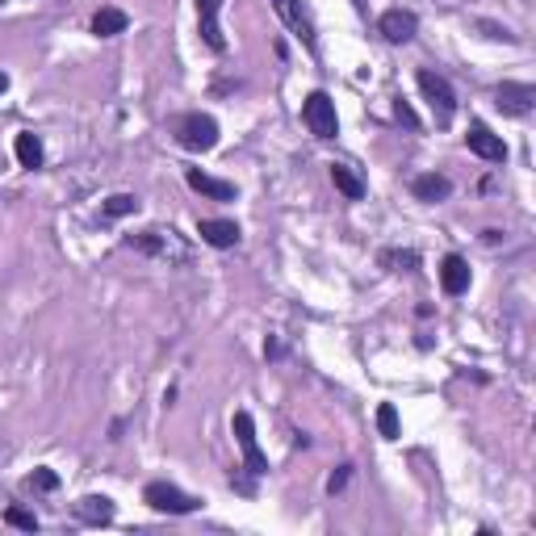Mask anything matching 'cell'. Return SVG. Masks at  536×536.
Wrapping results in <instances>:
<instances>
[{
	"label": "cell",
	"mask_w": 536,
	"mask_h": 536,
	"mask_svg": "<svg viewBox=\"0 0 536 536\" xmlns=\"http://www.w3.org/2000/svg\"><path fill=\"white\" fill-rule=\"evenodd\" d=\"M13 155H17V164L21 168H42V138L34 135V130H21V135L13 138Z\"/></svg>",
	"instance_id": "obj_17"
},
{
	"label": "cell",
	"mask_w": 536,
	"mask_h": 536,
	"mask_svg": "<svg viewBox=\"0 0 536 536\" xmlns=\"http://www.w3.org/2000/svg\"><path fill=\"white\" fill-rule=\"evenodd\" d=\"M29 486H34V491H59V474L55 469H34V474H29Z\"/></svg>",
	"instance_id": "obj_24"
},
{
	"label": "cell",
	"mask_w": 536,
	"mask_h": 536,
	"mask_svg": "<svg viewBox=\"0 0 536 536\" xmlns=\"http://www.w3.org/2000/svg\"><path fill=\"white\" fill-rule=\"evenodd\" d=\"M193 4H197V34H202V42H206L214 55H222V51H227V34H222V26H219V13L227 0H193Z\"/></svg>",
	"instance_id": "obj_7"
},
{
	"label": "cell",
	"mask_w": 536,
	"mask_h": 536,
	"mask_svg": "<svg viewBox=\"0 0 536 536\" xmlns=\"http://www.w3.org/2000/svg\"><path fill=\"white\" fill-rule=\"evenodd\" d=\"M4 524H13V528H21V532H38V515L26 507H9L4 511Z\"/></svg>",
	"instance_id": "obj_23"
},
{
	"label": "cell",
	"mask_w": 536,
	"mask_h": 536,
	"mask_svg": "<svg viewBox=\"0 0 536 536\" xmlns=\"http://www.w3.org/2000/svg\"><path fill=\"white\" fill-rule=\"evenodd\" d=\"M377 432H382V441H399V436H402V424H399L394 402H382V407H377Z\"/></svg>",
	"instance_id": "obj_21"
},
{
	"label": "cell",
	"mask_w": 536,
	"mask_h": 536,
	"mask_svg": "<svg viewBox=\"0 0 536 536\" xmlns=\"http://www.w3.org/2000/svg\"><path fill=\"white\" fill-rule=\"evenodd\" d=\"M135 252H147V256H160V260H177L185 264L189 260V248L177 239V231H143V235H130L126 239Z\"/></svg>",
	"instance_id": "obj_6"
},
{
	"label": "cell",
	"mask_w": 536,
	"mask_h": 536,
	"mask_svg": "<svg viewBox=\"0 0 536 536\" xmlns=\"http://www.w3.org/2000/svg\"><path fill=\"white\" fill-rule=\"evenodd\" d=\"M441 285H444V293H466L469 289V260L466 256H444L441 260Z\"/></svg>",
	"instance_id": "obj_14"
},
{
	"label": "cell",
	"mask_w": 536,
	"mask_h": 536,
	"mask_svg": "<svg viewBox=\"0 0 536 536\" xmlns=\"http://www.w3.org/2000/svg\"><path fill=\"white\" fill-rule=\"evenodd\" d=\"M348 478H352V466H340V469H335V474L327 478V495H340V491L348 486Z\"/></svg>",
	"instance_id": "obj_26"
},
{
	"label": "cell",
	"mask_w": 536,
	"mask_h": 536,
	"mask_svg": "<svg viewBox=\"0 0 536 536\" xmlns=\"http://www.w3.org/2000/svg\"><path fill=\"white\" fill-rule=\"evenodd\" d=\"M466 143H469V152L482 155V160H491V164H503V160H507V143H503L486 122H469Z\"/></svg>",
	"instance_id": "obj_9"
},
{
	"label": "cell",
	"mask_w": 536,
	"mask_h": 536,
	"mask_svg": "<svg viewBox=\"0 0 536 536\" xmlns=\"http://www.w3.org/2000/svg\"><path fill=\"white\" fill-rule=\"evenodd\" d=\"M4 88H9V76H4V71H0V93H4Z\"/></svg>",
	"instance_id": "obj_27"
},
{
	"label": "cell",
	"mask_w": 536,
	"mask_h": 536,
	"mask_svg": "<svg viewBox=\"0 0 536 536\" xmlns=\"http://www.w3.org/2000/svg\"><path fill=\"white\" fill-rule=\"evenodd\" d=\"M126 26H130V17H126L122 9H113V4L96 9V17H93V34H96V38H113V34H126Z\"/></svg>",
	"instance_id": "obj_18"
},
{
	"label": "cell",
	"mask_w": 536,
	"mask_h": 536,
	"mask_svg": "<svg viewBox=\"0 0 536 536\" xmlns=\"http://www.w3.org/2000/svg\"><path fill=\"white\" fill-rule=\"evenodd\" d=\"M172 135H177V143L185 152H214L219 147V122L202 110L180 113L177 122H172Z\"/></svg>",
	"instance_id": "obj_1"
},
{
	"label": "cell",
	"mask_w": 536,
	"mask_h": 536,
	"mask_svg": "<svg viewBox=\"0 0 536 536\" xmlns=\"http://www.w3.org/2000/svg\"><path fill=\"white\" fill-rule=\"evenodd\" d=\"M394 118H399L407 130H419V118H415V110L407 105V101H402V96H394Z\"/></svg>",
	"instance_id": "obj_25"
},
{
	"label": "cell",
	"mask_w": 536,
	"mask_h": 536,
	"mask_svg": "<svg viewBox=\"0 0 536 536\" xmlns=\"http://www.w3.org/2000/svg\"><path fill=\"white\" fill-rule=\"evenodd\" d=\"M411 193L419 202H444V197L453 193V180L444 177V172H424V177L411 180Z\"/></svg>",
	"instance_id": "obj_15"
},
{
	"label": "cell",
	"mask_w": 536,
	"mask_h": 536,
	"mask_svg": "<svg viewBox=\"0 0 536 536\" xmlns=\"http://www.w3.org/2000/svg\"><path fill=\"white\" fill-rule=\"evenodd\" d=\"M273 9H276V17L285 21L298 38L306 42V51H318V38H315V21H310V13H306L298 0H273Z\"/></svg>",
	"instance_id": "obj_10"
},
{
	"label": "cell",
	"mask_w": 536,
	"mask_h": 536,
	"mask_svg": "<svg viewBox=\"0 0 536 536\" xmlns=\"http://www.w3.org/2000/svg\"><path fill=\"white\" fill-rule=\"evenodd\" d=\"M331 185L344 193L348 202H360V197H365V180H360L348 164H331Z\"/></svg>",
	"instance_id": "obj_19"
},
{
	"label": "cell",
	"mask_w": 536,
	"mask_h": 536,
	"mask_svg": "<svg viewBox=\"0 0 536 536\" xmlns=\"http://www.w3.org/2000/svg\"><path fill=\"white\" fill-rule=\"evenodd\" d=\"M71 511H76V520H84V524H110V520H113V499H105V495H84Z\"/></svg>",
	"instance_id": "obj_16"
},
{
	"label": "cell",
	"mask_w": 536,
	"mask_h": 536,
	"mask_svg": "<svg viewBox=\"0 0 536 536\" xmlns=\"http://www.w3.org/2000/svg\"><path fill=\"white\" fill-rule=\"evenodd\" d=\"M419 93H424V101L432 105V113H436V126H449V122H453L457 93H453V84L444 80L441 71H432V68L419 71Z\"/></svg>",
	"instance_id": "obj_3"
},
{
	"label": "cell",
	"mask_w": 536,
	"mask_h": 536,
	"mask_svg": "<svg viewBox=\"0 0 536 536\" xmlns=\"http://www.w3.org/2000/svg\"><path fill=\"white\" fill-rule=\"evenodd\" d=\"M197 235H202V243H210V248H219V252L239 243V227L231 219H202L197 222Z\"/></svg>",
	"instance_id": "obj_12"
},
{
	"label": "cell",
	"mask_w": 536,
	"mask_h": 536,
	"mask_svg": "<svg viewBox=\"0 0 536 536\" xmlns=\"http://www.w3.org/2000/svg\"><path fill=\"white\" fill-rule=\"evenodd\" d=\"M495 105L511 118H524V113H532L536 105V88L532 84H515V80H503L495 88Z\"/></svg>",
	"instance_id": "obj_8"
},
{
	"label": "cell",
	"mask_w": 536,
	"mask_h": 536,
	"mask_svg": "<svg viewBox=\"0 0 536 536\" xmlns=\"http://www.w3.org/2000/svg\"><path fill=\"white\" fill-rule=\"evenodd\" d=\"M377 29H382L385 42L402 46V42H411L415 34H419V17H415L411 9H385L382 21H377Z\"/></svg>",
	"instance_id": "obj_11"
},
{
	"label": "cell",
	"mask_w": 536,
	"mask_h": 536,
	"mask_svg": "<svg viewBox=\"0 0 536 536\" xmlns=\"http://www.w3.org/2000/svg\"><path fill=\"white\" fill-rule=\"evenodd\" d=\"M143 503L152 511H164V515H193V511L202 507V499L189 495V491H180V486H172V482H147Z\"/></svg>",
	"instance_id": "obj_2"
},
{
	"label": "cell",
	"mask_w": 536,
	"mask_h": 536,
	"mask_svg": "<svg viewBox=\"0 0 536 536\" xmlns=\"http://www.w3.org/2000/svg\"><path fill=\"white\" fill-rule=\"evenodd\" d=\"M135 210H138L135 193H113V197H105L101 214H105V219H126V214H135Z\"/></svg>",
	"instance_id": "obj_20"
},
{
	"label": "cell",
	"mask_w": 536,
	"mask_h": 536,
	"mask_svg": "<svg viewBox=\"0 0 536 536\" xmlns=\"http://www.w3.org/2000/svg\"><path fill=\"white\" fill-rule=\"evenodd\" d=\"M231 432H235V441H239V449H243L248 474H252V478H264V474H268V457L260 453V441H256V419H252V411H235Z\"/></svg>",
	"instance_id": "obj_4"
},
{
	"label": "cell",
	"mask_w": 536,
	"mask_h": 536,
	"mask_svg": "<svg viewBox=\"0 0 536 536\" xmlns=\"http://www.w3.org/2000/svg\"><path fill=\"white\" fill-rule=\"evenodd\" d=\"M185 180H189V189H197L202 197H210V202H235V185H231V180L210 177V172H202V168H189Z\"/></svg>",
	"instance_id": "obj_13"
},
{
	"label": "cell",
	"mask_w": 536,
	"mask_h": 536,
	"mask_svg": "<svg viewBox=\"0 0 536 536\" xmlns=\"http://www.w3.org/2000/svg\"><path fill=\"white\" fill-rule=\"evenodd\" d=\"M302 122L310 126V135L315 138H335L340 135V118H335V101H331L323 88L310 93L302 101Z\"/></svg>",
	"instance_id": "obj_5"
},
{
	"label": "cell",
	"mask_w": 536,
	"mask_h": 536,
	"mask_svg": "<svg viewBox=\"0 0 536 536\" xmlns=\"http://www.w3.org/2000/svg\"><path fill=\"white\" fill-rule=\"evenodd\" d=\"M382 264H385V268H390V273H411L415 264H419V256H415V252L385 248V252H382Z\"/></svg>",
	"instance_id": "obj_22"
}]
</instances>
